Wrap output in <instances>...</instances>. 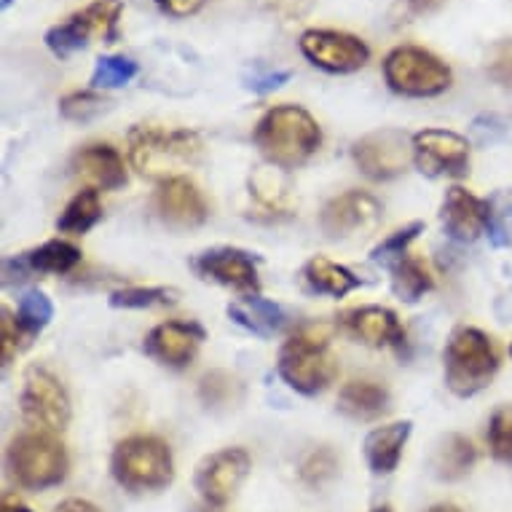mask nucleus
Returning <instances> with one entry per match:
<instances>
[{
  "label": "nucleus",
  "instance_id": "obj_1",
  "mask_svg": "<svg viewBox=\"0 0 512 512\" xmlns=\"http://www.w3.org/2000/svg\"><path fill=\"white\" fill-rule=\"evenodd\" d=\"M252 137L263 159L285 169L309 161L322 143L319 124L301 105H277L266 110Z\"/></svg>",
  "mask_w": 512,
  "mask_h": 512
},
{
  "label": "nucleus",
  "instance_id": "obj_2",
  "mask_svg": "<svg viewBox=\"0 0 512 512\" xmlns=\"http://www.w3.org/2000/svg\"><path fill=\"white\" fill-rule=\"evenodd\" d=\"M204 143L194 129H167L159 124H137L129 132V159L145 177H177L202 159Z\"/></svg>",
  "mask_w": 512,
  "mask_h": 512
},
{
  "label": "nucleus",
  "instance_id": "obj_3",
  "mask_svg": "<svg viewBox=\"0 0 512 512\" xmlns=\"http://www.w3.org/2000/svg\"><path fill=\"white\" fill-rule=\"evenodd\" d=\"M499 354L494 341L478 328H459L445 346V384L456 397L478 395L494 381Z\"/></svg>",
  "mask_w": 512,
  "mask_h": 512
},
{
  "label": "nucleus",
  "instance_id": "obj_4",
  "mask_svg": "<svg viewBox=\"0 0 512 512\" xmlns=\"http://www.w3.org/2000/svg\"><path fill=\"white\" fill-rule=\"evenodd\" d=\"M279 376L301 395H317L336 378V360L328 336L317 328H303L290 336L279 352Z\"/></svg>",
  "mask_w": 512,
  "mask_h": 512
},
{
  "label": "nucleus",
  "instance_id": "obj_5",
  "mask_svg": "<svg viewBox=\"0 0 512 512\" xmlns=\"http://www.w3.org/2000/svg\"><path fill=\"white\" fill-rule=\"evenodd\" d=\"M113 478L129 491H159L175 478V462L169 445L159 437H126L113 451Z\"/></svg>",
  "mask_w": 512,
  "mask_h": 512
},
{
  "label": "nucleus",
  "instance_id": "obj_6",
  "mask_svg": "<svg viewBox=\"0 0 512 512\" xmlns=\"http://www.w3.org/2000/svg\"><path fill=\"white\" fill-rule=\"evenodd\" d=\"M384 78L403 97H437L454 84V73L443 59L419 46H400L384 59Z\"/></svg>",
  "mask_w": 512,
  "mask_h": 512
},
{
  "label": "nucleus",
  "instance_id": "obj_7",
  "mask_svg": "<svg viewBox=\"0 0 512 512\" xmlns=\"http://www.w3.org/2000/svg\"><path fill=\"white\" fill-rule=\"evenodd\" d=\"M124 3L121 0H94L86 9L76 11L62 25H54L46 33V46L59 59L70 57L76 51L86 49L94 38L113 43L118 38V19H121Z\"/></svg>",
  "mask_w": 512,
  "mask_h": 512
},
{
  "label": "nucleus",
  "instance_id": "obj_8",
  "mask_svg": "<svg viewBox=\"0 0 512 512\" xmlns=\"http://www.w3.org/2000/svg\"><path fill=\"white\" fill-rule=\"evenodd\" d=\"M9 464L14 478L25 488L59 486L68 475L65 445L57 443L46 432H27L11 443Z\"/></svg>",
  "mask_w": 512,
  "mask_h": 512
},
{
  "label": "nucleus",
  "instance_id": "obj_9",
  "mask_svg": "<svg viewBox=\"0 0 512 512\" xmlns=\"http://www.w3.org/2000/svg\"><path fill=\"white\" fill-rule=\"evenodd\" d=\"M22 416L30 427L41 432H59L70 421V397L51 370L30 368L25 378V389L19 397Z\"/></svg>",
  "mask_w": 512,
  "mask_h": 512
},
{
  "label": "nucleus",
  "instance_id": "obj_10",
  "mask_svg": "<svg viewBox=\"0 0 512 512\" xmlns=\"http://www.w3.org/2000/svg\"><path fill=\"white\" fill-rule=\"evenodd\" d=\"M352 156L370 180H392L413 161V137L397 129H384L354 143Z\"/></svg>",
  "mask_w": 512,
  "mask_h": 512
},
{
  "label": "nucleus",
  "instance_id": "obj_11",
  "mask_svg": "<svg viewBox=\"0 0 512 512\" xmlns=\"http://www.w3.org/2000/svg\"><path fill=\"white\" fill-rule=\"evenodd\" d=\"M413 164L429 177H462L470 169V143L448 129L413 135Z\"/></svg>",
  "mask_w": 512,
  "mask_h": 512
},
{
  "label": "nucleus",
  "instance_id": "obj_12",
  "mask_svg": "<svg viewBox=\"0 0 512 512\" xmlns=\"http://www.w3.org/2000/svg\"><path fill=\"white\" fill-rule=\"evenodd\" d=\"M301 51L311 65L328 73H354L370 59L365 41L341 30H306L301 35Z\"/></svg>",
  "mask_w": 512,
  "mask_h": 512
},
{
  "label": "nucleus",
  "instance_id": "obj_13",
  "mask_svg": "<svg viewBox=\"0 0 512 512\" xmlns=\"http://www.w3.org/2000/svg\"><path fill=\"white\" fill-rule=\"evenodd\" d=\"M250 472V456L244 448H223L218 454L207 456L196 472V488L204 502L223 507L234 499L242 480Z\"/></svg>",
  "mask_w": 512,
  "mask_h": 512
},
{
  "label": "nucleus",
  "instance_id": "obj_14",
  "mask_svg": "<svg viewBox=\"0 0 512 512\" xmlns=\"http://www.w3.org/2000/svg\"><path fill=\"white\" fill-rule=\"evenodd\" d=\"M381 220V204L365 191H349L325 204L319 215V226L330 239H344V236L365 234L376 228Z\"/></svg>",
  "mask_w": 512,
  "mask_h": 512
},
{
  "label": "nucleus",
  "instance_id": "obj_15",
  "mask_svg": "<svg viewBox=\"0 0 512 512\" xmlns=\"http://www.w3.org/2000/svg\"><path fill=\"white\" fill-rule=\"evenodd\" d=\"M194 269L199 277L212 279L223 287H234L239 293L258 295V269L250 252L236 250V247H212V250L196 255Z\"/></svg>",
  "mask_w": 512,
  "mask_h": 512
},
{
  "label": "nucleus",
  "instance_id": "obj_16",
  "mask_svg": "<svg viewBox=\"0 0 512 512\" xmlns=\"http://www.w3.org/2000/svg\"><path fill=\"white\" fill-rule=\"evenodd\" d=\"M156 212L177 228H196L210 218L204 194L188 177L177 175L161 180L156 191Z\"/></svg>",
  "mask_w": 512,
  "mask_h": 512
},
{
  "label": "nucleus",
  "instance_id": "obj_17",
  "mask_svg": "<svg viewBox=\"0 0 512 512\" xmlns=\"http://www.w3.org/2000/svg\"><path fill=\"white\" fill-rule=\"evenodd\" d=\"M440 218H443V226L451 239H456V242H475L483 231H488L494 210H491V204L486 199H478L467 188L456 185V188H451L445 194Z\"/></svg>",
  "mask_w": 512,
  "mask_h": 512
},
{
  "label": "nucleus",
  "instance_id": "obj_18",
  "mask_svg": "<svg viewBox=\"0 0 512 512\" xmlns=\"http://www.w3.org/2000/svg\"><path fill=\"white\" fill-rule=\"evenodd\" d=\"M204 330L196 322H164L145 338V352L169 368H185L199 352Z\"/></svg>",
  "mask_w": 512,
  "mask_h": 512
},
{
  "label": "nucleus",
  "instance_id": "obj_19",
  "mask_svg": "<svg viewBox=\"0 0 512 512\" xmlns=\"http://www.w3.org/2000/svg\"><path fill=\"white\" fill-rule=\"evenodd\" d=\"M341 325L346 333L360 338L368 346H403L405 330L395 311L381 309V306H362L341 314Z\"/></svg>",
  "mask_w": 512,
  "mask_h": 512
},
{
  "label": "nucleus",
  "instance_id": "obj_20",
  "mask_svg": "<svg viewBox=\"0 0 512 512\" xmlns=\"http://www.w3.org/2000/svg\"><path fill=\"white\" fill-rule=\"evenodd\" d=\"M411 437V421H395L387 427L373 429L365 440V459L370 470L376 475H389L397 470V464L403 459V448Z\"/></svg>",
  "mask_w": 512,
  "mask_h": 512
},
{
  "label": "nucleus",
  "instance_id": "obj_21",
  "mask_svg": "<svg viewBox=\"0 0 512 512\" xmlns=\"http://www.w3.org/2000/svg\"><path fill=\"white\" fill-rule=\"evenodd\" d=\"M76 169L86 180H92L100 188H121L126 183V169L121 153L108 143L84 145L76 156Z\"/></svg>",
  "mask_w": 512,
  "mask_h": 512
},
{
  "label": "nucleus",
  "instance_id": "obj_22",
  "mask_svg": "<svg viewBox=\"0 0 512 512\" xmlns=\"http://www.w3.org/2000/svg\"><path fill=\"white\" fill-rule=\"evenodd\" d=\"M338 408L349 419L373 421L389 408V392L376 381H349L341 395H338Z\"/></svg>",
  "mask_w": 512,
  "mask_h": 512
},
{
  "label": "nucleus",
  "instance_id": "obj_23",
  "mask_svg": "<svg viewBox=\"0 0 512 512\" xmlns=\"http://www.w3.org/2000/svg\"><path fill=\"white\" fill-rule=\"evenodd\" d=\"M228 317L239 322L242 328L258 333V336H271L285 325V311L277 303L263 301L261 295H247L242 301L228 306Z\"/></svg>",
  "mask_w": 512,
  "mask_h": 512
},
{
  "label": "nucleus",
  "instance_id": "obj_24",
  "mask_svg": "<svg viewBox=\"0 0 512 512\" xmlns=\"http://www.w3.org/2000/svg\"><path fill=\"white\" fill-rule=\"evenodd\" d=\"M303 279H306V285L314 290V293L322 295H333V298H344L346 293H352L357 287L362 285L360 277H354L352 271L344 269V266H338V263L328 261V258H311L306 263V269H303Z\"/></svg>",
  "mask_w": 512,
  "mask_h": 512
},
{
  "label": "nucleus",
  "instance_id": "obj_25",
  "mask_svg": "<svg viewBox=\"0 0 512 512\" xmlns=\"http://www.w3.org/2000/svg\"><path fill=\"white\" fill-rule=\"evenodd\" d=\"M27 271H41V274H70L81 263V250L76 244L51 239V242L35 247L22 258Z\"/></svg>",
  "mask_w": 512,
  "mask_h": 512
},
{
  "label": "nucleus",
  "instance_id": "obj_26",
  "mask_svg": "<svg viewBox=\"0 0 512 512\" xmlns=\"http://www.w3.org/2000/svg\"><path fill=\"white\" fill-rule=\"evenodd\" d=\"M478 459V451L472 445L470 437L451 435L445 437L440 451L435 456V472L440 480H462L472 470V464Z\"/></svg>",
  "mask_w": 512,
  "mask_h": 512
},
{
  "label": "nucleus",
  "instance_id": "obj_27",
  "mask_svg": "<svg viewBox=\"0 0 512 512\" xmlns=\"http://www.w3.org/2000/svg\"><path fill=\"white\" fill-rule=\"evenodd\" d=\"M392 287H395V293L400 295V301L405 303H416L419 298L435 287V279L427 271V266L411 255H403V258H397L395 269H392Z\"/></svg>",
  "mask_w": 512,
  "mask_h": 512
},
{
  "label": "nucleus",
  "instance_id": "obj_28",
  "mask_svg": "<svg viewBox=\"0 0 512 512\" xmlns=\"http://www.w3.org/2000/svg\"><path fill=\"white\" fill-rule=\"evenodd\" d=\"M102 218V202L100 194L94 188H86L81 194L70 199V204L62 212V218L57 220V228L62 234H86L89 228L97 226V220Z\"/></svg>",
  "mask_w": 512,
  "mask_h": 512
},
{
  "label": "nucleus",
  "instance_id": "obj_29",
  "mask_svg": "<svg viewBox=\"0 0 512 512\" xmlns=\"http://www.w3.org/2000/svg\"><path fill=\"white\" fill-rule=\"evenodd\" d=\"M242 387L234 376H228L223 370H212L202 378L199 384V397L207 408H228V405L239 403Z\"/></svg>",
  "mask_w": 512,
  "mask_h": 512
},
{
  "label": "nucleus",
  "instance_id": "obj_30",
  "mask_svg": "<svg viewBox=\"0 0 512 512\" xmlns=\"http://www.w3.org/2000/svg\"><path fill=\"white\" fill-rule=\"evenodd\" d=\"M175 301L177 293L169 287H126L110 295V306L116 309H153V306H172Z\"/></svg>",
  "mask_w": 512,
  "mask_h": 512
},
{
  "label": "nucleus",
  "instance_id": "obj_31",
  "mask_svg": "<svg viewBox=\"0 0 512 512\" xmlns=\"http://www.w3.org/2000/svg\"><path fill=\"white\" fill-rule=\"evenodd\" d=\"M140 68L135 59L129 57H100L94 65L92 86L94 89H118L137 78Z\"/></svg>",
  "mask_w": 512,
  "mask_h": 512
},
{
  "label": "nucleus",
  "instance_id": "obj_32",
  "mask_svg": "<svg viewBox=\"0 0 512 512\" xmlns=\"http://www.w3.org/2000/svg\"><path fill=\"white\" fill-rule=\"evenodd\" d=\"M54 317V306L43 293L38 290H30V293L22 295V301H19L17 309V322L19 328L25 330V336H35V333H41L46 325Z\"/></svg>",
  "mask_w": 512,
  "mask_h": 512
},
{
  "label": "nucleus",
  "instance_id": "obj_33",
  "mask_svg": "<svg viewBox=\"0 0 512 512\" xmlns=\"http://www.w3.org/2000/svg\"><path fill=\"white\" fill-rule=\"evenodd\" d=\"M488 445L494 459L512 464V405H502L488 421Z\"/></svg>",
  "mask_w": 512,
  "mask_h": 512
},
{
  "label": "nucleus",
  "instance_id": "obj_34",
  "mask_svg": "<svg viewBox=\"0 0 512 512\" xmlns=\"http://www.w3.org/2000/svg\"><path fill=\"white\" fill-rule=\"evenodd\" d=\"M338 472V456L330 448H314L303 456L301 462V478L309 486H322L330 478H336Z\"/></svg>",
  "mask_w": 512,
  "mask_h": 512
},
{
  "label": "nucleus",
  "instance_id": "obj_35",
  "mask_svg": "<svg viewBox=\"0 0 512 512\" xmlns=\"http://www.w3.org/2000/svg\"><path fill=\"white\" fill-rule=\"evenodd\" d=\"M105 108H108V100L94 92H73L59 102V110L68 121H92Z\"/></svg>",
  "mask_w": 512,
  "mask_h": 512
},
{
  "label": "nucleus",
  "instance_id": "obj_36",
  "mask_svg": "<svg viewBox=\"0 0 512 512\" xmlns=\"http://www.w3.org/2000/svg\"><path fill=\"white\" fill-rule=\"evenodd\" d=\"M290 70H282V68H271V65H266V62H252L250 68L244 70V86L247 89H252V92L258 94H269L274 92V89H279V86H285L287 81H290Z\"/></svg>",
  "mask_w": 512,
  "mask_h": 512
},
{
  "label": "nucleus",
  "instance_id": "obj_37",
  "mask_svg": "<svg viewBox=\"0 0 512 512\" xmlns=\"http://www.w3.org/2000/svg\"><path fill=\"white\" fill-rule=\"evenodd\" d=\"M486 73L494 84L512 89V38L496 41L486 54Z\"/></svg>",
  "mask_w": 512,
  "mask_h": 512
},
{
  "label": "nucleus",
  "instance_id": "obj_38",
  "mask_svg": "<svg viewBox=\"0 0 512 512\" xmlns=\"http://www.w3.org/2000/svg\"><path fill=\"white\" fill-rule=\"evenodd\" d=\"M424 231V223L421 220H413L405 228L395 231L392 236H387L384 242L378 244L376 250H373V261H389V258H403L405 250H408V244L416 239V236Z\"/></svg>",
  "mask_w": 512,
  "mask_h": 512
},
{
  "label": "nucleus",
  "instance_id": "obj_39",
  "mask_svg": "<svg viewBox=\"0 0 512 512\" xmlns=\"http://www.w3.org/2000/svg\"><path fill=\"white\" fill-rule=\"evenodd\" d=\"M22 336L25 330L19 328L17 317H11V311H3V319H0V338H3V365H9L17 352L22 349Z\"/></svg>",
  "mask_w": 512,
  "mask_h": 512
},
{
  "label": "nucleus",
  "instance_id": "obj_40",
  "mask_svg": "<svg viewBox=\"0 0 512 512\" xmlns=\"http://www.w3.org/2000/svg\"><path fill=\"white\" fill-rule=\"evenodd\" d=\"M156 3L169 17H191L204 6V0H156Z\"/></svg>",
  "mask_w": 512,
  "mask_h": 512
},
{
  "label": "nucleus",
  "instance_id": "obj_41",
  "mask_svg": "<svg viewBox=\"0 0 512 512\" xmlns=\"http://www.w3.org/2000/svg\"><path fill=\"white\" fill-rule=\"evenodd\" d=\"M269 3H271V9L277 11V14L290 19V17H301V14H306L314 0H269Z\"/></svg>",
  "mask_w": 512,
  "mask_h": 512
},
{
  "label": "nucleus",
  "instance_id": "obj_42",
  "mask_svg": "<svg viewBox=\"0 0 512 512\" xmlns=\"http://www.w3.org/2000/svg\"><path fill=\"white\" fill-rule=\"evenodd\" d=\"M448 0H405V6H408V11L411 14H432V11H437L440 6H445Z\"/></svg>",
  "mask_w": 512,
  "mask_h": 512
},
{
  "label": "nucleus",
  "instance_id": "obj_43",
  "mask_svg": "<svg viewBox=\"0 0 512 512\" xmlns=\"http://www.w3.org/2000/svg\"><path fill=\"white\" fill-rule=\"evenodd\" d=\"M54 512H102V510L100 507H94L92 502H86V499H68V502L57 504Z\"/></svg>",
  "mask_w": 512,
  "mask_h": 512
},
{
  "label": "nucleus",
  "instance_id": "obj_44",
  "mask_svg": "<svg viewBox=\"0 0 512 512\" xmlns=\"http://www.w3.org/2000/svg\"><path fill=\"white\" fill-rule=\"evenodd\" d=\"M0 512H33V510H30V507H25V504H19V502H6Z\"/></svg>",
  "mask_w": 512,
  "mask_h": 512
},
{
  "label": "nucleus",
  "instance_id": "obj_45",
  "mask_svg": "<svg viewBox=\"0 0 512 512\" xmlns=\"http://www.w3.org/2000/svg\"><path fill=\"white\" fill-rule=\"evenodd\" d=\"M429 512H462L459 507H454V504H435Z\"/></svg>",
  "mask_w": 512,
  "mask_h": 512
},
{
  "label": "nucleus",
  "instance_id": "obj_46",
  "mask_svg": "<svg viewBox=\"0 0 512 512\" xmlns=\"http://www.w3.org/2000/svg\"><path fill=\"white\" fill-rule=\"evenodd\" d=\"M373 512H392V510H389V507H378V510H373Z\"/></svg>",
  "mask_w": 512,
  "mask_h": 512
},
{
  "label": "nucleus",
  "instance_id": "obj_47",
  "mask_svg": "<svg viewBox=\"0 0 512 512\" xmlns=\"http://www.w3.org/2000/svg\"><path fill=\"white\" fill-rule=\"evenodd\" d=\"M510 354H512V346H510Z\"/></svg>",
  "mask_w": 512,
  "mask_h": 512
}]
</instances>
